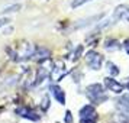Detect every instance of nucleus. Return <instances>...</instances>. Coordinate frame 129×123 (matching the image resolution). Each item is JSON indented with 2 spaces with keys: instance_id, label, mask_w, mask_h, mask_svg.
<instances>
[{
  "instance_id": "obj_1",
  "label": "nucleus",
  "mask_w": 129,
  "mask_h": 123,
  "mask_svg": "<svg viewBox=\"0 0 129 123\" xmlns=\"http://www.w3.org/2000/svg\"><path fill=\"white\" fill-rule=\"evenodd\" d=\"M86 94H87L88 100L94 103V104H100V103H103L107 100V97L105 96V88L102 84H97V83H94V84H90L87 88H86Z\"/></svg>"
},
{
  "instance_id": "obj_2",
  "label": "nucleus",
  "mask_w": 129,
  "mask_h": 123,
  "mask_svg": "<svg viewBox=\"0 0 129 123\" xmlns=\"http://www.w3.org/2000/svg\"><path fill=\"white\" fill-rule=\"evenodd\" d=\"M86 62L91 70L99 71L102 68V64H103V57L96 51H88L86 54Z\"/></svg>"
},
{
  "instance_id": "obj_3",
  "label": "nucleus",
  "mask_w": 129,
  "mask_h": 123,
  "mask_svg": "<svg viewBox=\"0 0 129 123\" xmlns=\"http://www.w3.org/2000/svg\"><path fill=\"white\" fill-rule=\"evenodd\" d=\"M49 57H51V51H49L48 48L38 47V48L34 49V52L30 55V59H34L36 62H44V61L49 59Z\"/></svg>"
},
{
  "instance_id": "obj_4",
  "label": "nucleus",
  "mask_w": 129,
  "mask_h": 123,
  "mask_svg": "<svg viewBox=\"0 0 129 123\" xmlns=\"http://www.w3.org/2000/svg\"><path fill=\"white\" fill-rule=\"evenodd\" d=\"M16 114H19V116L23 117V119L32 120V122H38V120L41 119V117H39V114H38V113H36L34 109H30V107H26V106L16 109Z\"/></svg>"
},
{
  "instance_id": "obj_5",
  "label": "nucleus",
  "mask_w": 129,
  "mask_h": 123,
  "mask_svg": "<svg viewBox=\"0 0 129 123\" xmlns=\"http://www.w3.org/2000/svg\"><path fill=\"white\" fill-rule=\"evenodd\" d=\"M113 20H123L129 23V5H120L113 12Z\"/></svg>"
},
{
  "instance_id": "obj_6",
  "label": "nucleus",
  "mask_w": 129,
  "mask_h": 123,
  "mask_svg": "<svg viewBox=\"0 0 129 123\" xmlns=\"http://www.w3.org/2000/svg\"><path fill=\"white\" fill-rule=\"evenodd\" d=\"M97 113L93 104H86L80 109V120H96Z\"/></svg>"
},
{
  "instance_id": "obj_7",
  "label": "nucleus",
  "mask_w": 129,
  "mask_h": 123,
  "mask_svg": "<svg viewBox=\"0 0 129 123\" xmlns=\"http://www.w3.org/2000/svg\"><path fill=\"white\" fill-rule=\"evenodd\" d=\"M105 86L109 91H113V93H116V94H120L125 90V86L120 84L119 81H116L115 78H112V77H106L105 78Z\"/></svg>"
},
{
  "instance_id": "obj_8",
  "label": "nucleus",
  "mask_w": 129,
  "mask_h": 123,
  "mask_svg": "<svg viewBox=\"0 0 129 123\" xmlns=\"http://www.w3.org/2000/svg\"><path fill=\"white\" fill-rule=\"evenodd\" d=\"M65 74H67V70H65V67H64L62 62H57V64L51 68V75H52V78L55 81H59Z\"/></svg>"
},
{
  "instance_id": "obj_9",
  "label": "nucleus",
  "mask_w": 129,
  "mask_h": 123,
  "mask_svg": "<svg viewBox=\"0 0 129 123\" xmlns=\"http://www.w3.org/2000/svg\"><path fill=\"white\" fill-rule=\"evenodd\" d=\"M52 68V67H51ZM51 68H48L47 70V67H44V65H41L38 70H36V77H35V81H34V86H39L44 80H47V77L51 74Z\"/></svg>"
},
{
  "instance_id": "obj_10",
  "label": "nucleus",
  "mask_w": 129,
  "mask_h": 123,
  "mask_svg": "<svg viewBox=\"0 0 129 123\" xmlns=\"http://www.w3.org/2000/svg\"><path fill=\"white\" fill-rule=\"evenodd\" d=\"M49 90H51V93H52L54 99L58 101L59 104H65V93L64 90L59 87V86H57V84H52L51 87H49Z\"/></svg>"
},
{
  "instance_id": "obj_11",
  "label": "nucleus",
  "mask_w": 129,
  "mask_h": 123,
  "mask_svg": "<svg viewBox=\"0 0 129 123\" xmlns=\"http://www.w3.org/2000/svg\"><path fill=\"white\" fill-rule=\"evenodd\" d=\"M105 48L107 51H116L120 48V42L117 41V39H107L105 42Z\"/></svg>"
},
{
  "instance_id": "obj_12",
  "label": "nucleus",
  "mask_w": 129,
  "mask_h": 123,
  "mask_svg": "<svg viewBox=\"0 0 129 123\" xmlns=\"http://www.w3.org/2000/svg\"><path fill=\"white\" fill-rule=\"evenodd\" d=\"M117 103H119V107H122L126 113H129V94L122 96V97L119 99V101H117Z\"/></svg>"
},
{
  "instance_id": "obj_13",
  "label": "nucleus",
  "mask_w": 129,
  "mask_h": 123,
  "mask_svg": "<svg viewBox=\"0 0 129 123\" xmlns=\"http://www.w3.org/2000/svg\"><path fill=\"white\" fill-rule=\"evenodd\" d=\"M20 7H22V5H12V6H7L5 7L3 10H0V13L2 15H5V13H15V12H18V10H20Z\"/></svg>"
},
{
  "instance_id": "obj_14",
  "label": "nucleus",
  "mask_w": 129,
  "mask_h": 123,
  "mask_svg": "<svg viewBox=\"0 0 129 123\" xmlns=\"http://www.w3.org/2000/svg\"><path fill=\"white\" fill-rule=\"evenodd\" d=\"M106 67H107V71L110 72V75H117V74L120 72V70L117 68V65H115L112 61H109V62L106 64Z\"/></svg>"
},
{
  "instance_id": "obj_15",
  "label": "nucleus",
  "mask_w": 129,
  "mask_h": 123,
  "mask_svg": "<svg viewBox=\"0 0 129 123\" xmlns=\"http://www.w3.org/2000/svg\"><path fill=\"white\" fill-rule=\"evenodd\" d=\"M88 2H91V0H74V2L71 3V7H73V9H77V7H80V6H83V5L88 3Z\"/></svg>"
},
{
  "instance_id": "obj_16",
  "label": "nucleus",
  "mask_w": 129,
  "mask_h": 123,
  "mask_svg": "<svg viewBox=\"0 0 129 123\" xmlns=\"http://www.w3.org/2000/svg\"><path fill=\"white\" fill-rule=\"evenodd\" d=\"M81 52H83V47L80 45V47H77L76 52L73 54V61H77V59L80 58V55H81Z\"/></svg>"
},
{
  "instance_id": "obj_17",
  "label": "nucleus",
  "mask_w": 129,
  "mask_h": 123,
  "mask_svg": "<svg viewBox=\"0 0 129 123\" xmlns=\"http://www.w3.org/2000/svg\"><path fill=\"white\" fill-rule=\"evenodd\" d=\"M48 109H49V99H48V97H44V99H42V110L47 111Z\"/></svg>"
},
{
  "instance_id": "obj_18",
  "label": "nucleus",
  "mask_w": 129,
  "mask_h": 123,
  "mask_svg": "<svg viewBox=\"0 0 129 123\" xmlns=\"http://www.w3.org/2000/svg\"><path fill=\"white\" fill-rule=\"evenodd\" d=\"M65 123H73V116H71V111H65Z\"/></svg>"
},
{
  "instance_id": "obj_19",
  "label": "nucleus",
  "mask_w": 129,
  "mask_h": 123,
  "mask_svg": "<svg viewBox=\"0 0 129 123\" xmlns=\"http://www.w3.org/2000/svg\"><path fill=\"white\" fill-rule=\"evenodd\" d=\"M10 22V19L9 18H0V28H3V26H6L7 23Z\"/></svg>"
},
{
  "instance_id": "obj_20",
  "label": "nucleus",
  "mask_w": 129,
  "mask_h": 123,
  "mask_svg": "<svg viewBox=\"0 0 129 123\" xmlns=\"http://www.w3.org/2000/svg\"><path fill=\"white\" fill-rule=\"evenodd\" d=\"M123 48H125V51L129 54V38H128L125 42H123Z\"/></svg>"
},
{
  "instance_id": "obj_21",
  "label": "nucleus",
  "mask_w": 129,
  "mask_h": 123,
  "mask_svg": "<svg viewBox=\"0 0 129 123\" xmlns=\"http://www.w3.org/2000/svg\"><path fill=\"white\" fill-rule=\"evenodd\" d=\"M81 123H96V120H81Z\"/></svg>"
},
{
  "instance_id": "obj_22",
  "label": "nucleus",
  "mask_w": 129,
  "mask_h": 123,
  "mask_svg": "<svg viewBox=\"0 0 129 123\" xmlns=\"http://www.w3.org/2000/svg\"><path fill=\"white\" fill-rule=\"evenodd\" d=\"M125 87H126V88H128V90H129V80H128V81H126V84H125Z\"/></svg>"
}]
</instances>
